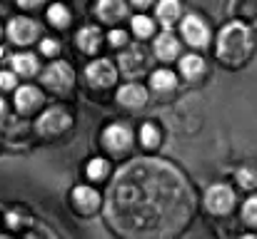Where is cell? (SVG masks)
<instances>
[{
	"mask_svg": "<svg viewBox=\"0 0 257 239\" xmlns=\"http://www.w3.org/2000/svg\"><path fill=\"white\" fill-rule=\"evenodd\" d=\"M195 197L180 169L155 157L117 169L105 197V217L122 239H175L192 219Z\"/></svg>",
	"mask_w": 257,
	"mask_h": 239,
	"instance_id": "1",
	"label": "cell"
},
{
	"mask_svg": "<svg viewBox=\"0 0 257 239\" xmlns=\"http://www.w3.org/2000/svg\"><path fill=\"white\" fill-rule=\"evenodd\" d=\"M252 53V33L242 23H230L222 28L217 40V58L227 65H242Z\"/></svg>",
	"mask_w": 257,
	"mask_h": 239,
	"instance_id": "2",
	"label": "cell"
},
{
	"mask_svg": "<svg viewBox=\"0 0 257 239\" xmlns=\"http://www.w3.org/2000/svg\"><path fill=\"white\" fill-rule=\"evenodd\" d=\"M70 125H73V115H70L65 107H50V110H45V112L38 117L35 130H38V135H43V137H58V135H63L65 130H70Z\"/></svg>",
	"mask_w": 257,
	"mask_h": 239,
	"instance_id": "3",
	"label": "cell"
},
{
	"mask_svg": "<svg viewBox=\"0 0 257 239\" xmlns=\"http://www.w3.org/2000/svg\"><path fill=\"white\" fill-rule=\"evenodd\" d=\"M75 82V73L68 63H53L43 70V85L53 92H70Z\"/></svg>",
	"mask_w": 257,
	"mask_h": 239,
	"instance_id": "4",
	"label": "cell"
},
{
	"mask_svg": "<svg viewBox=\"0 0 257 239\" xmlns=\"http://www.w3.org/2000/svg\"><path fill=\"white\" fill-rule=\"evenodd\" d=\"M150 60H148V50L140 45V43H133L127 45L122 53H120V70L127 75V78H138L148 70Z\"/></svg>",
	"mask_w": 257,
	"mask_h": 239,
	"instance_id": "5",
	"label": "cell"
},
{
	"mask_svg": "<svg viewBox=\"0 0 257 239\" xmlns=\"http://www.w3.org/2000/svg\"><path fill=\"white\" fill-rule=\"evenodd\" d=\"M38 35H40V28H38V23L33 18L18 15L8 23V38L13 43H18V45H30L33 40H38Z\"/></svg>",
	"mask_w": 257,
	"mask_h": 239,
	"instance_id": "6",
	"label": "cell"
},
{
	"mask_svg": "<svg viewBox=\"0 0 257 239\" xmlns=\"http://www.w3.org/2000/svg\"><path fill=\"white\" fill-rule=\"evenodd\" d=\"M205 207L212 212V214H227L232 212L235 207V192L227 187V184H215L207 189L205 194Z\"/></svg>",
	"mask_w": 257,
	"mask_h": 239,
	"instance_id": "7",
	"label": "cell"
},
{
	"mask_svg": "<svg viewBox=\"0 0 257 239\" xmlns=\"http://www.w3.org/2000/svg\"><path fill=\"white\" fill-rule=\"evenodd\" d=\"M102 145L110 150V152H115V155H120V152H127L130 150V145H133V130L127 127V125H110L105 132H102Z\"/></svg>",
	"mask_w": 257,
	"mask_h": 239,
	"instance_id": "8",
	"label": "cell"
},
{
	"mask_svg": "<svg viewBox=\"0 0 257 239\" xmlns=\"http://www.w3.org/2000/svg\"><path fill=\"white\" fill-rule=\"evenodd\" d=\"M182 35H185V40L190 43V45H195V48H205L207 45V40H210V28L197 18V15H187L185 20H182Z\"/></svg>",
	"mask_w": 257,
	"mask_h": 239,
	"instance_id": "9",
	"label": "cell"
},
{
	"mask_svg": "<svg viewBox=\"0 0 257 239\" xmlns=\"http://www.w3.org/2000/svg\"><path fill=\"white\" fill-rule=\"evenodd\" d=\"M85 78L92 87H110L115 82V68L110 60H95L87 65Z\"/></svg>",
	"mask_w": 257,
	"mask_h": 239,
	"instance_id": "10",
	"label": "cell"
},
{
	"mask_svg": "<svg viewBox=\"0 0 257 239\" xmlns=\"http://www.w3.org/2000/svg\"><path fill=\"white\" fill-rule=\"evenodd\" d=\"M40 102H43V97H40V90H38V87L23 85V87L15 90V110H18V112L28 115V112H33Z\"/></svg>",
	"mask_w": 257,
	"mask_h": 239,
	"instance_id": "11",
	"label": "cell"
},
{
	"mask_svg": "<svg viewBox=\"0 0 257 239\" xmlns=\"http://www.w3.org/2000/svg\"><path fill=\"white\" fill-rule=\"evenodd\" d=\"M117 102L125 105V107H143V105L148 102V92H145L143 85L127 82V85H122V87L117 90Z\"/></svg>",
	"mask_w": 257,
	"mask_h": 239,
	"instance_id": "12",
	"label": "cell"
},
{
	"mask_svg": "<svg viewBox=\"0 0 257 239\" xmlns=\"http://www.w3.org/2000/svg\"><path fill=\"white\" fill-rule=\"evenodd\" d=\"M73 204L78 212L83 214H90L100 207V194L92 189V187H75L73 189Z\"/></svg>",
	"mask_w": 257,
	"mask_h": 239,
	"instance_id": "13",
	"label": "cell"
},
{
	"mask_svg": "<svg viewBox=\"0 0 257 239\" xmlns=\"http://www.w3.org/2000/svg\"><path fill=\"white\" fill-rule=\"evenodd\" d=\"M95 13L102 23H117L127 15V5L122 0H102V3H97Z\"/></svg>",
	"mask_w": 257,
	"mask_h": 239,
	"instance_id": "14",
	"label": "cell"
},
{
	"mask_svg": "<svg viewBox=\"0 0 257 239\" xmlns=\"http://www.w3.org/2000/svg\"><path fill=\"white\" fill-rule=\"evenodd\" d=\"M75 40H78V48H80L83 53H95V50L100 48V43H102V33H100L95 25H83V28L78 30Z\"/></svg>",
	"mask_w": 257,
	"mask_h": 239,
	"instance_id": "15",
	"label": "cell"
},
{
	"mask_svg": "<svg viewBox=\"0 0 257 239\" xmlns=\"http://www.w3.org/2000/svg\"><path fill=\"white\" fill-rule=\"evenodd\" d=\"M177 53H180V43L175 40L172 33H163V35L155 40V55H158L160 60H172Z\"/></svg>",
	"mask_w": 257,
	"mask_h": 239,
	"instance_id": "16",
	"label": "cell"
},
{
	"mask_svg": "<svg viewBox=\"0 0 257 239\" xmlns=\"http://www.w3.org/2000/svg\"><path fill=\"white\" fill-rule=\"evenodd\" d=\"M10 65H13V70L18 75H33V73H38V58L33 53H18V55H13L10 58Z\"/></svg>",
	"mask_w": 257,
	"mask_h": 239,
	"instance_id": "17",
	"label": "cell"
},
{
	"mask_svg": "<svg viewBox=\"0 0 257 239\" xmlns=\"http://www.w3.org/2000/svg\"><path fill=\"white\" fill-rule=\"evenodd\" d=\"M150 85L155 92H170V90H175L177 80H175V73H170V70H155L150 78Z\"/></svg>",
	"mask_w": 257,
	"mask_h": 239,
	"instance_id": "18",
	"label": "cell"
},
{
	"mask_svg": "<svg viewBox=\"0 0 257 239\" xmlns=\"http://www.w3.org/2000/svg\"><path fill=\"white\" fill-rule=\"evenodd\" d=\"M180 70H182V75L187 80H195L197 75L205 73V63H202V58H197V55H185V58L180 60Z\"/></svg>",
	"mask_w": 257,
	"mask_h": 239,
	"instance_id": "19",
	"label": "cell"
},
{
	"mask_svg": "<svg viewBox=\"0 0 257 239\" xmlns=\"http://www.w3.org/2000/svg\"><path fill=\"white\" fill-rule=\"evenodd\" d=\"M177 15H180V5H177L175 0H163V3L158 5V18H160V23H163L165 28H170L172 23L177 20Z\"/></svg>",
	"mask_w": 257,
	"mask_h": 239,
	"instance_id": "20",
	"label": "cell"
},
{
	"mask_svg": "<svg viewBox=\"0 0 257 239\" xmlns=\"http://www.w3.org/2000/svg\"><path fill=\"white\" fill-rule=\"evenodd\" d=\"M48 20L55 25V28H65L70 23V10L63 5V3H55L48 8Z\"/></svg>",
	"mask_w": 257,
	"mask_h": 239,
	"instance_id": "21",
	"label": "cell"
},
{
	"mask_svg": "<svg viewBox=\"0 0 257 239\" xmlns=\"http://www.w3.org/2000/svg\"><path fill=\"white\" fill-rule=\"evenodd\" d=\"M133 33H135L138 38L153 35V20H150L148 15H135V18H133Z\"/></svg>",
	"mask_w": 257,
	"mask_h": 239,
	"instance_id": "22",
	"label": "cell"
},
{
	"mask_svg": "<svg viewBox=\"0 0 257 239\" xmlns=\"http://www.w3.org/2000/svg\"><path fill=\"white\" fill-rule=\"evenodd\" d=\"M107 172H110V164L102 157L90 159V164H87V177H90V179H102Z\"/></svg>",
	"mask_w": 257,
	"mask_h": 239,
	"instance_id": "23",
	"label": "cell"
},
{
	"mask_svg": "<svg viewBox=\"0 0 257 239\" xmlns=\"http://www.w3.org/2000/svg\"><path fill=\"white\" fill-rule=\"evenodd\" d=\"M140 140H143L145 147H155L158 140H160L158 127H155V125H143V127H140Z\"/></svg>",
	"mask_w": 257,
	"mask_h": 239,
	"instance_id": "24",
	"label": "cell"
},
{
	"mask_svg": "<svg viewBox=\"0 0 257 239\" xmlns=\"http://www.w3.org/2000/svg\"><path fill=\"white\" fill-rule=\"evenodd\" d=\"M237 179H240V184H242L245 189H255L257 187V172L250 169V167H242V169L237 172Z\"/></svg>",
	"mask_w": 257,
	"mask_h": 239,
	"instance_id": "25",
	"label": "cell"
},
{
	"mask_svg": "<svg viewBox=\"0 0 257 239\" xmlns=\"http://www.w3.org/2000/svg\"><path fill=\"white\" fill-rule=\"evenodd\" d=\"M242 217H245L247 224L257 227V197H250V199L245 202V207H242Z\"/></svg>",
	"mask_w": 257,
	"mask_h": 239,
	"instance_id": "26",
	"label": "cell"
},
{
	"mask_svg": "<svg viewBox=\"0 0 257 239\" xmlns=\"http://www.w3.org/2000/svg\"><path fill=\"white\" fill-rule=\"evenodd\" d=\"M58 48H60V45H58V40H55V38H45V40L40 43L43 55H55V53H58Z\"/></svg>",
	"mask_w": 257,
	"mask_h": 239,
	"instance_id": "27",
	"label": "cell"
},
{
	"mask_svg": "<svg viewBox=\"0 0 257 239\" xmlns=\"http://www.w3.org/2000/svg\"><path fill=\"white\" fill-rule=\"evenodd\" d=\"M107 40H110L112 45H125L127 35H125V30H112V33L107 35Z\"/></svg>",
	"mask_w": 257,
	"mask_h": 239,
	"instance_id": "28",
	"label": "cell"
},
{
	"mask_svg": "<svg viewBox=\"0 0 257 239\" xmlns=\"http://www.w3.org/2000/svg\"><path fill=\"white\" fill-rule=\"evenodd\" d=\"M15 87V75L13 73H0V90H10Z\"/></svg>",
	"mask_w": 257,
	"mask_h": 239,
	"instance_id": "29",
	"label": "cell"
},
{
	"mask_svg": "<svg viewBox=\"0 0 257 239\" xmlns=\"http://www.w3.org/2000/svg\"><path fill=\"white\" fill-rule=\"evenodd\" d=\"M8 224L10 227H20L23 222H20V214L18 212H8Z\"/></svg>",
	"mask_w": 257,
	"mask_h": 239,
	"instance_id": "30",
	"label": "cell"
},
{
	"mask_svg": "<svg viewBox=\"0 0 257 239\" xmlns=\"http://www.w3.org/2000/svg\"><path fill=\"white\" fill-rule=\"evenodd\" d=\"M5 115V102H3V97H0V117Z\"/></svg>",
	"mask_w": 257,
	"mask_h": 239,
	"instance_id": "31",
	"label": "cell"
},
{
	"mask_svg": "<svg viewBox=\"0 0 257 239\" xmlns=\"http://www.w3.org/2000/svg\"><path fill=\"white\" fill-rule=\"evenodd\" d=\"M242 239H257V237H252V234H247V237H242Z\"/></svg>",
	"mask_w": 257,
	"mask_h": 239,
	"instance_id": "32",
	"label": "cell"
},
{
	"mask_svg": "<svg viewBox=\"0 0 257 239\" xmlns=\"http://www.w3.org/2000/svg\"><path fill=\"white\" fill-rule=\"evenodd\" d=\"M0 55H5V48H0Z\"/></svg>",
	"mask_w": 257,
	"mask_h": 239,
	"instance_id": "33",
	"label": "cell"
},
{
	"mask_svg": "<svg viewBox=\"0 0 257 239\" xmlns=\"http://www.w3.org/2000/svg\"><path fill=\"white\" fill-rule=\"evenodd\" d=\"M0 239H10V237H0Z\"/></svg>",
	"mask_w": 257,
	"mask_h": 239,
	"instance_id": "34",
	"label": "cell"
}]
</instances>
